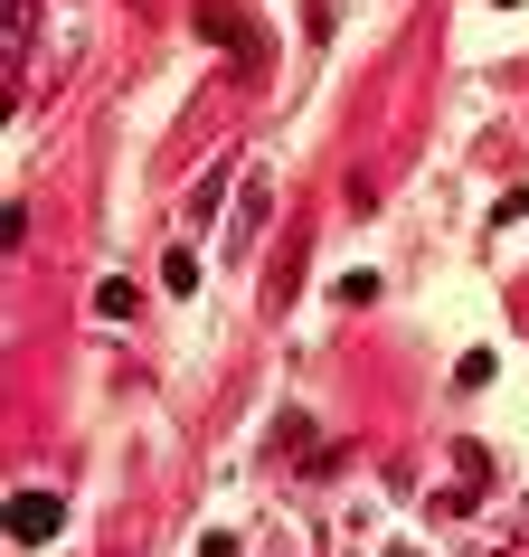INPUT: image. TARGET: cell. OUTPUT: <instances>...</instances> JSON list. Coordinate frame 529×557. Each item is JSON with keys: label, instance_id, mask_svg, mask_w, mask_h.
Returning a JSON list of instances; mask_svg holds the SVG:
<instances>
[{"label": "cell", "instance_id": "cell-4", "mask_svg": "<svg viewBox=\"0 0 529 557\" xmlns=\"http://www.w3.org/2000/svg\"><path fill=\"white\" fill-rule=\"evenodd\" d=\"M387 557H407V548H387Z\"/></svg>", "mask_w": 529, "mask_h": 557}, {"label": "cell", "instance_id": "cell-1", "mask_svg": "<svg viewBox=\"0 0 529 557\" xmlns=\"http://www.w3.org/2000/svg\"><path fill=\"white\" fill-rule=\"evenodd\" d=\"M58 529H66V500L58 492H20V500H10V539H20V548H48Z\"/></svg>", "mask_w": 529, "mask_h": 557}, {"label": "cell", "instance_id": "cell-3", "mask_svg": "<svg viewBox=\"0 0 529 557\" xmlns=\"http://www.w3.org/2000/svg\"><path fill=\"white\" fill-rule=\"evenodd\" d=\"M133 302H143V294H133V284H123V274H114V284H104V294H95V312H104V322H123V312H133Z\"/></svg>", "mask_w": 529, "mask_h": 557}, {"label": "cell", "instance_id": "cell-2", "mask_svg": "<svg viewBox=\"0 0 529 557\" xmlns=\"http://www.w3.org/2000/svg\"><path fill=\"white\" fill-rule=\"evenodd\" d=\"M161 284H171V294H189V284H199V256H189V246H171V256H161Z\"/></svg>", "mask_w": 529, "mask_h": 557}]
</instances>
